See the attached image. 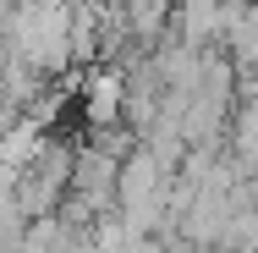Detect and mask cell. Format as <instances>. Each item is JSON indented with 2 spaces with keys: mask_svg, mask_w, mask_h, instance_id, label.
Wrapping results in <instances>:
<instances>
[{
  "mask_svg": "<svg viewBox=\"0 0 258 253\" xmlns=\"http://www.w3.org/2000/svg\"><path fill=\"white\" fill-rule=\"evenodd\" d=\"M165 253H204V248H192V242H170Z\"/></svg>",
  "mask_w": 258,
  "mask_h": 253,
  "instance_id": "obj_1",
  "label": "cell"
},
{
  "mask_svg": "<svg viewBox=\"0 0 258 253\" xmlns=\"http://www.w3.org/2000/svg\"><path fill=\"white\" fill-rule=\"evenodd\" d=\"M253 6H258V0H253Z\"/></svg>",
  "mask_w": 258,
  "mask_h": 253,
  "instance_id": "obj_2",
  "label": "cell"
}]
</instances>
